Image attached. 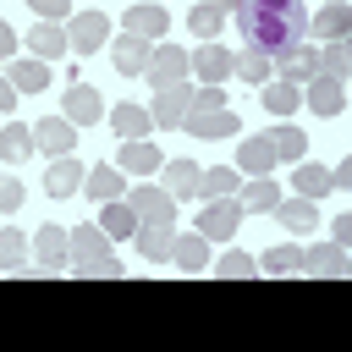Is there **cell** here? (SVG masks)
Returning <instances> with one entry per match:
<instances>
[{"instance_id":"cell-1","label":"cell","mask_w":352,"mask_h":352,"mask_svg":"<svg viewBox=\"0 0 352 352\" xmlns=\"http://www.w3.org/2000/svg\"><path fill=\"white\" fill-rule=\"evenodd\" d=\"M236 33L248 50H264L270 60L292 44L308 38V11L302 0H242L236 6Z\"/></svg>"},{"instance_id":"cell-2","label":"cell","mask_w":352,"mask_h":352,"mask_svg":"<svg viewBox=\"0 0 352 352\" xmlns=\"http://www.w3.org/2000/svg\"><path fill=\"white\" fill-rule=\"evenodd\" d=\"M66 248H72V270H77V275H99V280L126 275V270L110 258V236H104L99 226H77V231L66 236Z\"/></svg>"},{"instance_id":"cell-3","label":"cell","mask_w":352,"mask_h":352,"mask_svg":"<svg viewBox=\"0 0 352 352\" xmlns=\"http://www.w3.org/2000/svg\"><path fill=\"white\" fill-rule=\"evenodd\" d=\"M143 72H148V82H154V88H176V82H187L192 55H187V50H176V44H154Z\"/></svg>"},{"instance_id":"cell-4","label":"cell","mask_w":352,"mask_h":352,"mask_svg":"<svg viewBox=\"0 0 352 352\" xmlns=\"http://www.w3.org/2000/svg\"><path fill=\"white\" fill-rule=\"evenodd\" d=\"M104 38H110V16H104V11H77V16H66V50L94 55Z\"/></svg>"},{"instance_id":"cell-5","label":"cell","mask_w":352,"mask_h":352,"mask_svg":"<svg viewBox=\"0 0 352 352\" xmlns=\"http://www.w3.org/2000/svg\"><path fill=\"white\" fill-rule=\"evenodd\" d=\"M236 226H242V204H236L231 192H226V198H209L204 214H198V236H204V242H226Z\"/></svg>"},{"instance_id":"cell-6","label":"cell","mask_w":352,"mask_h":352,"mask_svg":"<svg viewBox=\"0 0 352 352\" xmlns=\"http://www.w3.org/2000/svg\"><path fill=\"white\" fill-rule=\"evenodd\" d=\"M187 110H192V88H182V82H176V88H154V110H148V116H154V126L176 132Z\"/></svg>"},{"instance_id":"cell-7","label":"cell","mask_w":352,"mask_h":352,"mask_svg":"<svg viewBox=\"0 0 352 352\" xmlns=\"http://www.w3.org/2000/svg\"><path fill=\"white\" fill-rule=\"evenodd\" d=\"M302 99H308V110H314V116H341V104H346L341 82H336V77H324V72H314V77L302 82Z\"/></svg>"},{"instance_id":"cell-8","label":"cell","mask_w":352,"mask_h":352,"mask_svg":"<svg viewBox=\"0 0 352 352\" xmlns=\"http://www.w3.org/2000/svg\"><path fill=\"white\" fill-rule=\"evenodd\" d=\"M182 132H192V138H231V132H242V121H236L231 104H226V110H209V116L187 110V116H182Z\"/></svg>"},{"instance_id":"cell-9","label":"cell","mask_w":352,"mask_h":352,"mask_svg":"<svg viewBox=\"0 0 352 352\" xmlns=\"http://www.w3.org/2000/svg\"><path fill=\"white\" fill-rule=\"evenodd\" d=\"M148 50H154L148 38H138V33H126V28H121V38L110 44V60H116V72H121V77H138V72L148 66Z\"/></svg>"},{"instance_id":"cell-10","label":"cell","mask_w":352,"mask_h":352,"mask_svg":"<svg viewBox=\"0 0 352 352\" xmlns=\"http://www.w3.org/2000/svg\"><path fill=\"white\" fill-rule=\"evenodd\" d=\"M275 66H280V82H297V88H302V82L319 72V50H314V44H292V50L275 55Z\"/></svg>"},{"instance_id":"cell-11","label":"cell","mask_w":352,"mask_h":352,"mask_svg":"<svg viewBox=\"0 0 352 352\" xmlns=\"http://www.w3.org/2000/svg\"><path fill=\"white\" fill-rule=\"evenodd\" d=\"M72 143H77V126L66 116H44L33 126V148H44V154H72Z\"/></svg>"},{"instance_id":"cell-12","label":"cell","mask_w":352,"mask_h":352,"mask_svg":"<svg viewBox=\"0 0 352 352\" xmlns=\"http://www.w3.org/2000/svg\"><path fill=\"white\" fill-rule=\"evenodd\" d=\"M170 242H176V220H138V248H143V258L165 264V258H170Z\"/></svg>"},{"instance_id":"cell-13","label":"cell","mask_w":352,"mask_h":352,"mask_svg":"<svg viewBox=\"0 0 352 352\" xmlns=\"http://www.w3.org/2000/svg\"><path fill=\"white\" fill-rule=\"evenodd\" d=\"M99 116H104V104H99L94 82H72V88H66V121H72V126H94Z\"/></svg>"},{"instance_id":"cell-14","label":"cell","mask_w":352,"mask_h":352,"mask_svg":"<svg viewBox=\"0 0 352 352\" xmlns=\"http://www.w3.org/2000/svg\"><path fill=\"white\" fill-rule=\"evenodd\" d=\"M132 214L138 220H176V198L165 192V187H132Z\"/></svg>"},{"instance_id":"cell-15","label":"cell","mask_w":352,"mask_h":352,"mask_svg":"<svg viewBox=\"0 0 352 352\" xmlns=\"http://www.w3.org/2000/svg\"><path fill=\"white\" fill-rule=\"evenodd\" d=\"M33 253H38V275H50V270H66V264H72L66 231H55V226H44V231L33 236Z\"/></svg>"},{"instance_id":"cell-16","label":"cell","mask_w":352,"mask_h":352,"mask_svg":"<svg viewBox=\"0 0 352 352\" xmlns=\"http://www.w3.org/2000/svg\"><path fill=\"white\" fill-rule=\"evenodd\" d=\"M302 270L308 275H324V280H341L346 275V248L341 242H319V248L302 253Z\"/></svg>"},{"instance_id":"cell-17","label":"cell","mask_w":352,"mask_h":352,"mask_svg":"<svg viewBox=\"0 0 352 352\" xmlns=\"http://www.w3.org/2000/svg\"><path fill=\"white\" fill-rule=\"evenodd\" d=\"M121 28L154 44V38H160V33L170 28V16H165V6H154V0H143V6H132V11H126V22H121Z\"/></svg>"},{"instance_id":"cell-18","label":"cell","mask_w":352,"mask_h":352,"mask_svg":"<svg viewBox=\"0 0 352 352\" xmlns=\"http://www.w3.org/2000/svg\"><path fill=\"white\" fill-rule=\"evenodd\" d=\"M116 165H121L126 176H148V170H160V148H154L148 138H126L121 154H116Z\"/></svg>"},{"instance_id":"cell-19","label":"cell","mask_w":352,"mask_h":352,"mask_svg":"<svg viewBox=\"0 0 352 352\" xmlns=\"http://www.w3.org/2000/svg\"><path fill=\"white\" fill-rule=\"evenodd\" d=\"M77 187H82V165H77L72 154H55V165L44 170V192H50V198H72Z\"/></svg>"},{"instance_id":"cell-20","label":"cell","mask_w":352,"mask_h":352,"mask_svg":"<svg viewBox=\"0 0 352 352\" xmlns=\"http://www.w3.org/2000/svg\"><path fill=\"white\" fill-rule=\"evenodd\" d=\"M165 264H176V275H198V270H209V242L204 236H176Z\"/></svg>"},{"instance_id":"cell-21","label":"cell","mask_w":352,"mask_h":352,"mask_svg":"<svg viewBox=\"0 0 352 352\" xmlns=\"http://www.w3.org/2000/svg\"><path fill=\"white\" fill-rule=\"evenodd\" d=\"M192 72H198L204 82H226V77H231V50H226L220 38H209V44L192 55Z\"/></svg>"},{"instance_id":"cell-22","label":"cell","mask_w":352,"mask_h":352,"mask_svg":"<svg viewBox=\"0 0 352 352\" xmlns=\"http://www.w3.org/2000/svg\"><path fill=\"white\" fill-rule=\"evenodd\" d=\"M6 77H11V88H16V94H38V88H50V60H38V55L11 60V66H6Z\"/></svg>"},{"instance_id":"cell-23","label":"cell","mask_w":352,"mask_h":352,"mask_svg":"<svg viewBox=\"0 0 352 352\" xmlns=\"http://www.w3.org/2000/svg\"><path fill=\"white\" fill-rule=\"evenodd\" d=\"M160 170H165V192H170L176 204L198 192V176H204V170H198L192 160H160Z\"/></svg>"},{"instance_id":"cell-24","label":"cell","mask_w":352,"mask_h":352,"mask_svg":"<svg viewBox=\"0 0 352 352\" xmlns=\"http://www.w3.org/2000/svg\"><path fill=\"white\" fill-rule=\"evenodd\" d=\"M82 182H88V198H99V204L126 192V170L121 165H94V170H82Z\"/></svg>"},{"instance_id":"cell-25","label":"cell","mask_w":352,"mask_h":352,"mask_svg":"<svg viewBox=\"0 0 352 352\" xmlns=\"http://www.w3.org/2000/svg\"><path fill=\"white\" fill-rule=\"evenodd\" d=\"M270 214H275L286 231H314V226H319V209H314V198H302V192H297V198H280Z\"/></svg>"},{"instance_id":"cell-26","label":"cell","mask_w":352,"mask_h":352,"mask_svg":"<svg viewBox=\"0 0 352 352\" xmlns=\"http://www.w3.org/2000/svg\"><path fill=\"white\" fill-rule=\"evenodd\" d=\"M242 214H270L275 204H280V187L270 182V176H248V187H242Z\"/></svg>"},{"instance_id":"cell-27","label":"cell","mask_w":352,"mask_h":352,"mask_svg":"<svg viewBox=\"0 0 352 352\" xmlns=\"http://www.w3.org/2000/svg\"><path fill=\"white\" fill-rule=\"evenodd\" d=\"M28 55H38V60H55V55H66V28H55V22H38L28 38Z\"/></svg>"},{"instance_id":"cell-28","label":"cell","mask_w":352,"mask_h":352,"mask_svg":"<svg viewBox=\"0 0 352 352\" xmlns=\"http://www.w3.org/2000/svg\"><path fill=\"white\" fill-rule=\"evenodd\" d=\"M236 165H242V176H270L275 170V143L270 138H248L242 154H236Z\"/></svg>"},{"instance_id":"cell-29","label":"cell","mask_w":352,"mask_h":352,"mask_svg":"<svg viewBox=\"0 0 352 352\" xmlns=\"http://www.w3.org/2000/svg\"><path fill=\"white\" fill-rule=\"evenodd\" d=\"M308 28H314L319 38H346V33H352V11H346V0H330Z\"/></svg>"},{"instance_id":"cell-30","label":"cell","mask_w":352,"mask_h":352,"mask_svg":"<svg viewBox=\"0 0 352 352\" xmlns=\"http://www.w3.org/2000/svg\"><path fill=\"white\" fill-rule=\"evenodd\" d=\"M258 99H264L270 116H292V110L302 104V88H297V82H258Z\"/></svg>"},{"instance_id":"cell-31","label":"cell","mask_w":352,"mask_h":352,"mask_svg":"<svg viewBox=\"0 0 352 352\" xmlns=\"http://www.w3.org/2000/svg\"><path fill=\"white\" fill-rule=\"evenodd\" d=\"M110 126H116V132H121V143H126V138H148L154 116H148L143 104H116V110H110Z\"/></svg>"},{"instance_id":"cell-32","label":"cell","mask_w":352,"mask_h":352,"mask_svg":"<svg viewBox=\"0 0 352 352\" xmlns=\"http://www.w3.org/2000/svg\"><path fill=\"white\" fill-rule=\"evenodd\" d=\"M28 154H33V126L6 121V126H0V160H6V165H22Z\"/></svg>"},{"instance_id":"cell-33","label":"cell","mask_w":352,"mask_h":352,"mask_svg":"<svg viewBox=\"0 0 352 352\" xmlns=\"http://www.w3.org/2000/svg\"><path fill=\"white\" fill-rule=\"evenodd\" d=\"M319 72H324V77H336V82H346V77H352V44L330 38V44L319 50Z\"/></svg>"},{"instance_id":"cell-34","label":"cell","mask_w":352,"mask_h":352,"mask_svg":"<svg viewBox=\"0 0 352 352\" xmlns=\"http://www.w3.org/2000/svg\"><path fill=\"white\" fill-rule=\"evenodd\" d=\"M231 72H236L242 82H253V88H258V82L275 72V60H270L264 50H242V55H231Z\"/></svg>"},{"instance_id":"cell-35","label":"cell","mask_w":352,"mask_h":352,"mask_svg":"<svg viewBox=\"0 0 352 352\" xmlns=\"http://www.w3.org/2000/svg\"><path fill=\"white\" fill-rule=\"evenodd\" d=\"M292 182H297V192H302V198H324V192H330V170H324V165H314V160H297Z\"/></svg>"},{"instance_id":"cell-36","label":"cell","mask_w":352,"mask_h":352,"mask_svg":"<svg viewBox=\"0 0 352 352\" xmlns=\"http://www.w3.org/2000/svg\"><path fill=\"white\" fill-rule=\"evenodd\" d=\"M132 226H138V214H132V204H121V198H110V204L99 209V231H104V236H132Z\"/></svg>"},{"instance_id":"cell-37","label":"cell","mask_w":352,"mask_h":352,"mask_svg":"<svg viewBox=\"0 0 352 352\" xmlns=\"http://www.w3.org/2000/svg\"><path fill=\"white\" fill-rule=\"evenodd\" d=\"M187 28H192L198 38H220V28H226V11H220L214 0H204V6H192V11H187Z\"/></svg>"},{"instance_id":"cell-38","label":"cell","mask_w":352,"mask_h":352,"mask_svg":"<svg viewBox=\"0 0 352 352\" xmlns=\"http://www.w3.org/2000/svg\"><path fill=\"white\" fill-rule=\"evenodd\" d=\"M297 270H302V248H292V242L286 248H270L264 264H258V275H297Z\"/></svg>"},{"instance_id":"cell-39","label":"cell","mask_w":352,"mask_h":352,"mask_svg":"<svg viewBox=\"0 0 352 352\" xmlns=\"http://www.w3.org/2000/svg\"><path fill=\"white\" fill-rule=\"evenodd\" d=\"M198 192H204V198H226V192H236V170H226V165L204 170V176H198Z\"/></svg>"},{"instance_id":"cell-40","label":"cell","mask_w":352,"mask_h":352,"mask_svg":"<svg viewBox=\"0 0 352 352\" xmlns=\"http://www.w3.org/2000/svg\"><path fill=\"white\" fill-rule=\"evenodd\" d=\"M270 143H275V160H292V165L302 160V132H297V126H275Z\"/></svg>"},{"instance_id":"cell-41","label":"cell","mask_w":352,"mask_h":352,"mask_svg":"<svg viewBox=\"0 0 352 352\" xmlns=\"http://www.w3.org/2000/svg\"><path fill=\"white\" fill-rule=\"evenodd\" d=\"M214 270H220L226 280H253V275H258V258H248V253H236V248H231V253H226Z\"/></svg>"},{"instance_id":"cell-42","label":"cell","mask_w":352,"mask_h":352,"mask_svg":"<svg viewBox=\"0 0 352 352\" xmlns=\"http://www.w3.org/2000/svg\"><path fill=\"white\" fill-rule=\"evenodd\" d=\"M28 258V242H22V231H0V270H16Z\"/></svg>"},{"instance_id":"cell-43","label":"cell","mask_w":352,"mask_h":352,"mask_svg":"<svg viewBox=\"0 0 352 352\" xmlns=\"http://www.w3.org/2000/svg\"><path fill=\"white\" fill-rule=\"evenodd\" d=\"M192 110H198V116H209V110H226V88H220V82H204V88L192 94Z\"/></svg>"},{"instance_id":"cell-44","label":"cell","mask_w":352,"mask_h":352,"mask_svg":"<svg viewBox=\"0 0 352 352\" xmlns=\"http://www.w3.org/2000/svg\"><path fill=\"white\" fill-rule=\"evenodd\" d=\"M16 204H22V182L16 176H0V214H11Z\"/></svg>"},{"instance_id":"cell-45","label":"cell","mask_w":352,"mask_h":352,"mask_svg":"<svg viewBox=\"0 0 352 352\" xmlns=\"http://www.w3.org/2000/svg\"><path fill=\"white\" fill-rule=\"evenodd\" d=\"M33 11H38V22H60L66 16V0H28Z\"/></svg>"},{"instance_id":"cell-46","label":"cell","mask_w":352,"mask_h":352,"mask_svg":"<svg viewBox=\"0 0 352 352\" xmlns=\"http://www.w3.org/2000/svg\"><path fill=\"white\" fill-rule=\"evenodd\" d=\"M330 231H336V242L346 248V242H352V214H336V220H330Z\"/></svg>"},{"instance_id":"cell-47","label":"cell","mask_w":352,"mask_h":352,"mask_svg":"<svg viewBox=\"0 0 352 352\" xmlns=\"http://www.w3.org/2000/svg\"><path fill=\"white\" fill-rule=\"evenodd\" d=\"M11 55H16V33H11L6 16H0V60H11Z\"/></svg>"},{"instance_id":"cell-48","label":"cell","mask_w":352,"mask_h":352,"mask_svg":"<svg viewBox=\"0 0 352 352\" xmlns=\"http://www.w3.org/2000/svg\"><path fill=\"white\" fill-rule=\"evenodd\" d=\"M16 110V88H11V77H0V116H11Z\"/></svg>"},{"instance_id":"cell-49","label":"cell","mask_w":352,"mask_h":352,"mask_svg":"<svg viewBox=\"0 0 352 352\" xmlns=\"http://www.w3.org/2000/svg\"><path fill=\"white\" fill-rule=\"evenodd\" d=\"M214 6H220V11H236V6H242V0H214Z\"/></svg>"},{"instance_id":"cell-50","label":"cell","mask_w":352,"mask_h":352,"mask_svg":"<svg viewBox=\"0 0 352 352\" xmlns=\"http://www.w3.org/2000/svg\"><path fill=\"white\" fill-rule=\"evenodd\" d=\"M154 6H160V0H154Z\"/></svg>"}]
</instances>
